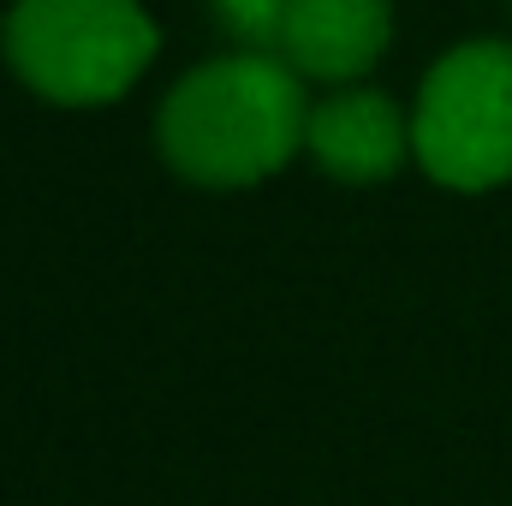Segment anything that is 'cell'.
Wrapping results in <instances>:
<instances>
[{
  "label": "cell",
  "mask_w": 512,
  "mask_h": 506,
  "mask_svg": "<svg viewBox=\"0 0 512 506\" xmlns=\"http://www.w3.org/2000/svg\"><path fill=\"white\" fill-rule=\"evenodd\" d=\"M310 131L304 78L280 54H221L191 66L161 114H155V149L161 161L203 191H245L292 167Z\"/></svg>",
  "instance_id": "cell-1"
},
{
  "label": "cell",
  "mask_w": 512,
  "mask_h": 506,
  "mask_svg": "<svg viewBox=\"0 0 512 506\" xmlns=\"http://www.w3.org/2000/svg\"><path fill=\"white\" fill-rule=\"evenodd\" d=\"M6 72L54 108H108L161 54L143 0H12L0 18Z\"/></svg>",
  "instance_id": "cell-2"
},
{
  "label": "cell",
  "mask_w": 512,
  "mask_h": 506,
  "mask_svg": "<svg viewBox=\"0 0 512 506\" xmlns=\"http://www.w3.org/2000/svg\"><path fill=\"white\" fill-rule=\"evenodd\" d=\"M411 161L423 179L483 197L512 179V42L447 48L411 102Z\"/></svg>",
  "instance_id": "cell-3"
},
{
  "label": "cell",
  "mask_w": 512,
  "mask_h": 506,
  "mask_svg": "<svg viewBox=\"0 0 512 506\" xmlns=\"http://www.w3.org/2000/svg\"><path fill=\"white\" fill-rule=\"evenodd\" d=\"M304 149L334 185H387L411 161V108L364 84L334 90L310 108Z\"/></svg>",
  "instance_id": "cell-4"
},
{
  "label": "cell",
  "mask_w": 512,
  "mask_h": 506,
  "mask_svg": "<svg viewBox=\"0 0 512 506\" xmlns=\"http://www.w3.org/2000/svg\"><path fill=\"white\" fill-rule=\"evenodd\" d=\"M393 42V0H292L280 30V60L304 84L352 90Z\"/></svg>",
  "instance_id": "cell-5"
},
{
  "label": "cell",
  "mask_w": 512,
  "mask_h": 506,
  "mask_svg": "<svg viewBox=\"0 0 512 506\" xmlns=\"http://www.w3.org/2000/svg\"><path fill=\"white\" fill-rule=\"evenodd\" d=\"M209 6H215L221 30L233 36V48H245V54H274L286 12H292V0H209Z\"/></svg>",
  "instance_id": "cell-6"
}]
</instances>
